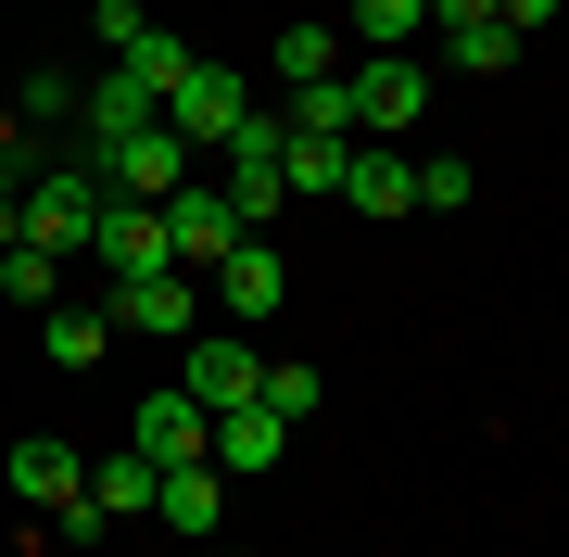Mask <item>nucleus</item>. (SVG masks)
Segmentation results:
<instances>
[{
	"instance_id": "obj_1",
	"label": "nucleus",
	"mask_w": 569,
	"mask_h": 557,
	"mask_svg": "<svg viewBox=\"0 0 569 557\" xmlns=\"http://www.w3.org/2000/svg\"><path fill=\"white\" fill-rule=\"evenodd\" d=\"M89 216H102V166H39V152H26V190H13V241H39L51 267H77L89 253Z\"/></svg>"
},
{
	"instance_id": "obj_2",
	"label": "nucleus",
	"mask_w": 569,
	"mask_h": 557,
	"mask_svg": "<svg viewBox=\"0 0 569 557\" xmlns=\"http://www.w3.org/2000/svg\"><path fill=\"white\" fill-rule=\"evenodd\" d=\"M342 89H355V140H406V127L430 115V63L418 51H367Z\"/></svg>"
},
{
	"instance_id": "obj_3",
	"label": "nucleus",
	"mask_w": 569,
	"mask_h": 557,
	"mask_svg": "<svg viewBox=\"0 0 569 557\" xmlns=\"http://www.w3.org/2000/svg\"><path fill=\"white\" fill-rule=\"evenodd\" d=\"M203 291L228 305V330H253V317H279V305H291V253L266 241V228H241V241L203 267Z\"/></svg>"
},
{
	"instance_id": "obj_4",
	"label": "nucleus",
	"mask_w": 569,
	"mask_h": 557,
	"mask_svg": "<svg viewBox=\"0 0 569 557\" xmlns=\"http://www.w3.org/2000/svg\"><path fill=\"white\" fill-rule=\"evenodd\" d=\"M253 380H266V355H253V330H190L178 342V392L203 418H228V406H253Z\"/></svg>"
},
{
	"instance_id": "obj_5",
	"label": "nucleus",
	"mask_w": 569,
	"mask_h": 557,
	"mask_svg": "<svg viewBox=\"0 0 569 557\" xmlns=\"http://www.w3.org/2000/svg\"><path fill=\"white\" fill-rule=\"evenodd\" d=\"M241 115H253V89L228 77V63H203V51H190V77L164 89V127H178L190 152H228V140H241Z\"/></svg>"
},
{
	"instance_id": "obj_6",
	"label": "nucleus",
	"mask_w": 569,
	"mask_h": 557,
	"mask_svg": "<svg viewBox=\"0 0 569 557\" xmlns=\"http://www.w3.org/2000/svg\"><path fill=\"white\" fill-rule=\"evenodd\" d=\"M114 330L127 342H190V330H203V279H190V267H152V279H114Z\"/></svg>"
},
{
	"instance_id": "obj_7",
	"label": "nucleus",
	"mask_w": 569,
	"mask_h": 557,
	"mask_svg": "<svg viewBox=\"0 0 569 557\" xmlns=\"http://www.w3.org/2000/svg\"><path fill=\"white\" fill-rule=\"evenodd\" d=\"M190 166H203V152H190V140H178V127H164V115H152V127H127V140L102 152V190H114V203H164V190H178Z\"/></svg>"
},
{
	"instance_id": "obj_8",
	"label": "nucleus",
	"mask_w": 569,
	"mask_h": 557,
	"mask_svg": "<svg viewBox=\"0 0 569 557\" xmlns=\"http://www.w3.org/2000/svg\"><path fill=\"white\" fill-rule=\"evenodd\" d=\"M329 203H355V216H418V152L406 140H342V190Z\"/></svg>"
},
{
	"instance_id": "obj_9",
	"label": "nucleus",
	"mask_w": 569,
	"mask_h": 557,
	"mask_svg": "<svg viewBox=\"0 0 569 557\" xmlns=\"http://www.w3.org/2000/svg\"><path fill=\"white\" fill-rule=\"evenodd\" d=\"M89 267H102V279H152V267H178V253H164V216L102 190V216H89Z\"/></svg>"
},
{
	"instance_id": "obj_10",
	"label": "nucleus",
	"mask_w": 569,
	"mask_h": 557,
	"mask_svg": "<svg viewBox=\"0 0 569 557\" xmlns=\"http://www.w3.org/2000/svg\"><path fill=\"white\" fill-rule=\"evenodd\" d=\"M152 216H164V253H178V267H190V279H203V267H216V253H228V241H241V228H228V203H216V178H178V190H164V203H152Z\"/></svg>"
},
{
	"instance_id": "obj_11",
	"label": "nucleus",
	"mask_w": 569,
	"mask_h": 557,
	"mask_svg": "<svg viewBox=\"0 0 569 557\" xmlns=\"http://www.w3.org/2000/svg\"><path fill=\"white\" fill-rule=\"evenodd\" d=\"M279 456H291V418H266V406H228L203 431V469L216 481H253V469H279Z\"/></svg>"
},
{
	"instance_id": "obj_12",
	"label": "nucleus",
	"mask_w": 569,
	"mask_h": 557,
	"mask_svg": "<svg viewBox=\"0 0 569 557\" xmlns=\"http://www.w3.org/2000/svg\"><path fill=\"white\" fill-rule=\"evenodd\" d=\"M0 481H13V507H26V519H51V507H63V495L89 481V456H77V444H51V431H26Z\"/></svg>"
},
{
	"instance_id": "obj_13",
	"label": "nucleus",
	"mask_w": 569,
	"mask_h": 557,
	"mask_svg": "<svg viewBox=\"0 0 569 557\" xmlns=\"http://www.w3.org/2000/svg\"><path fill=\"white\" fill-rule=\"evenodd\" d=\"M203 431H216V418L190 406L178 380H164V392H140V431H127V444H140L152 469H190V456H203Z\"/></svg>"
},
{
	"instance_id": "obj_14",
	"label": "nucleus",
	"mask_w": 569,
	"mask_h": 557,
	"mask_svg": "<svg viewBox=\"0 0 569 557\" xmlns=\"http://www.w3.org/2000/svg\"><path fill=\"white\" fill-rule=\"evenodd\" d=\"M152 519H164V533H190V545H203L216 519H228V481L203 469V456H190V469H164V481H152Z\"/></svg>"
},
{
	"instance_id": "obj_15",
	"label": "nucleus",
	"mask_w": 569,
	"mask_h": 557,
	"mask_svg": "<svg viewBox=\"0 0 569 557\" xmlns=\"http://www.w3.org/2000/svg\"><path fill=\"white\" fill-rule=\"evenodd\" d=\"M266 115H279L291 140H355V89H342V77H305V89H279Z\"/></svg>"
},
{
	"instance_id": "obj_16",
	"label": "nucleus",
	"mask_w": 569,
	"mask_h": 557,
	"mask_svg": "<svg viewBox=\"0 0 569 557\" xmlns=\"http://www.w3.org/2000/svg\"><path fill=\"white\" fill-rule=\"evenodd\" d=\"M39 342H51V368H102V355H114V317L102 305H39Z\"/></svg>"
},
{
	"instance_id": "obj_17",
	"label": "nucleus",
	"mask_w": 569,
	"mask_h": 557,
	"mask_svg": "<svg viewBox=\"0 0 569 557\" xmlns=\"http://www.w3.org/2000/svg\"><path fill=\"white\" fill-rule=\"evenodd\" d=\"M152 481H164V469L127 444V456H102V469H89V507H102V519H152Z\"/></svg>"
},
{
	"instance_id": "obj_18",
	"label": "nucleus",
	"mask_w": 569,
	"mask_h": 557,
	"mask_svg": "<svg viewBox=\"0 0 569 557\" xmlns=\"http://www.w3.org/2000/svg\"><path fill=\"white\" fill-rule=\"evenodd\" d=\"M114 63H127V77H140V89H152V115H164V89H178V77H190V39H164V26H140V39H127Z\"/></svg>"
},
{
	"instance_id": "obj_19",
	"label": "nucleus",
	"mask_w": 569,
	"mask_h": 557,
	"mask_svg": "<svg viewBox=\"0 0 569 557\" xmlns=\"http://www.w3.org/2000/svg\"><path fill=\"white\" fill-rule=\"evenodd\" d=\"M279 89H305V77H342V39H329V26H279Z\"/></svg>"
},
{
	"instance_id": "obj_20",
	"label": "nucleus",
	"mask_w": 569,
	"mask_h": 557,
	"mask_svg": "<svg viewBox=\"0 0 569 557\" xmlns=\"http://www.w3.org/2000/svg\"><path fill=\"white\" fill-rule=\"evenodd\" d=\"M443 63H456V77H507V63H519V39H507V26H443Z\"/></svg>"
},
{
	"instance_id": "obj_21",
	"label": "nucleus",
	"mask_w": 569,
	"mask_h": 557,
	"mask_svg": "<svg viewBox=\"0 0 569 557\" xmlns=\"http://www.w3.org/2000/svg\"><path fill=\"white\" fill-rule=\"evenodd\" d=\"M468 190H481L468 152H418V216H468Z\"/></svg>"
},
{
	"instance_id": "obj_22",
	"label": "nucleus",
	"mask_w": 569,
	"mask_h": 557,
	"mask_svg": "<svg viewBox=\"0 0 569 557\" xmlns=\"http://www.w3.org/2000/svg\"><path fill=\"white\" fill-rule=\"evenodd\" d=\"M418 26H430V0H355V39L367 51H418Z\"/></svg>"
},
{
	"instance_id": "obj_23",
	"label": "nucleus",
	"mask_w": 569,
	"mask_h": 557,
	"mask_svg": "<svg viewBox=\"0 0 569 557\" xmlns=\"http://www.w3.org/2000/svg\"><path fill=\"white\" fill-rule=\"evenodd\" d=\"M0 291H13L26 317H39V305H63V267H51L39 241H13V253H0Z\"/></svg>"
},
{
	"instance_id": "obj_24",
	"label": "nucleus",
	"mask_w": 569,
	"mask_h": 557,
	"mask_svg": "<svg viewBox=\"0 0 569 557\" xmlns=\"http://www.w3.org/2000/svg\"><path fill=\"white\" fill-rule=\"evenodd\" d=\"M0 102H13V127H51V115H77V77H51V63H39V77L0 89Z\"/></svg>"
},
{
	"instance_id": "obj_25",
	"label": "nucleus",
	"mask_w": 569,
	"mask_h": 557,
	"mask_svg": "<svg viewBox=\"0 0 569 557\" xmlns=\"http://www.w3.org/2000/svg\"><path fill=\"white\" fill-rule=\"evenodd\" d=\"M102 533H114V519H102V507H89V481H77V495H63V507H51V545H102Z\"/></svg>"
},
{
	"instance_id": "obj_26",
	"label": "nucleus",
	"mask_w": 569,
	"mask_h": 557,
	"mask_svg": "<svg viewBox=\"0 0 569 557\" xmlns=\"http://www.w3.org/2000/svg\"><path fill=\"white\" fill-rule=\"evenodd\" d=\"M493 26H507V39L531 51V39H545V26H557V0H493Z\"/></svg>"
},
{
	"instance_id": "obj_27",
	"label": "nucleus",
	"mask_w": 569,
	"mask_h": 557,
	"mask_svg": "<svg viewBox=\"0 0 569 557\" xmlns=\"http://www.w3.org/2000/svg\"><path fill=\"white\" fill-rule=\"evenodd\" d=\"M430 13H443V26H481V13H493V0H430Z\"/></svg>"
},
{
	"instance_id": "obj_28",
	"label": "nucleus",
	"mask_w": 569,
	"mask_h": 557,
	"mask_svg": "<svg viewBox=\"0 0 569 557\" xmlns=\"http://www.w3.org/2000/svg\"><path fill=\"white\" fill-rule=\"evenodd\" d=\"M0 152H26V127H13V102H0Z\"/></svg>"
},
{
	"instance_id": "obj_29",
	"label": "nucleus",
	"mask_w": 569,
	"mask_h": 557,
	"mask_svg": "<svg viewBox=\"0 0 569 557\" xmlns=\"http://www.w3.org/2000/svg\"><path fill=\"white\" fill-rule=\"evenodd\" d=\"M241 557H253V545H241Z\"/></svg>"
}]
</instances>
